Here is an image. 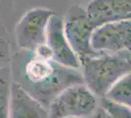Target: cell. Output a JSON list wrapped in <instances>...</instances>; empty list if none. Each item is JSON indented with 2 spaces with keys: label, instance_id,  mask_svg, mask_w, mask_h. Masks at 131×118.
<instances>
[{
  "label": "cell",
  "instance_id": "6da1fadb",
  "mask_svg": "<svg viewBox=\"0 0 131 118\" xmlns=\"http://www.w3.org/2000/svg\"><path fill=\"white\" fill-rule=\"evenodd\" d=\"M26 61L20 70L22 87L29 95L48 107L63 90L74 84L83 83L81 72L61 66L53 60L34 56L32 53L24 51ZM21 86V85H20Z\"/></svg>",
  "mask_w": 131,
  "mask_h": 118
},
{
  "label": "cell",
  "instance_id": "7a4b0ae2",
  "mask_svg": "<svg viewBox=\"0 0 131 118\" xmlns=\"http://www.w3.org/2000/svg\"><path fill=\"white\" fill-rule=\"evenodd\" d=\"M83 84L98 97H103L122 76L130 73V51L116 54L101 53L80 63Z\"/></svg>",
  "mask_w": 131,
  "mask_h": 118
},
{
  "label": "cell",
  "instance_id": "3957f363",
  "mask_svg": "<svg viewBox=\"0 0 131 118\" xmlns=\"http://www.w3.org/2000/svg\"><path fill=\"white\" fill-rule=\"evenodd\" d=\"M98 106V96L81 83L63 90L47 108L50 118H89Z\"/></svg>",
  "mask_w": 131,
  "mask_h": 118
},
{
  "label": "cell",
  "instance_id": "277c9868",
  "mask_svg": "<svg viewBox=\"0 0 131 118\" xmlns=\"http://www.w3.org/2000/svg\"><path fill=\"white\" fill-rule=\"evenodd\" d=\"M63 20L66 38L80 63L101 54L93 51L90 46L91 35L98 26L89 19L85 9L80 6H71Z\"/></svg>",
  "mask_w": 131,
  "mask_h": 118
},
{
  "label": "cell",
  "instance_id": "5b68a950",
  "mask_svg": "<svg viewBox=\"0 0 131 118\" xmlns=\"http://www.w3.org/2000/svg\"><path fill=\"white\" fill-rule=\"evenodd\" d=\"M54 11L44 7H36L27 10L15 29L17 44L22 51L33 52L45 42L46 29Z\"/></svg>",
  "mask_w": 131,
  "mask_h": 118
},
{
  "label": "cell",
  "instance_id": "8992f818",
  "mask_svg": "<svg viewBox=\"0 0 131 118\" xmlns=\"http://www.w3.org/2000/svg\"><path fill=\"white\" fill-rule=\"evenodd\" d=\"M90 46L96 53L116 54L130 51V20L105 23L98 26L91 35Z\"/></svg>",
  "mask_w": 131,
  "mask_h": 118
},
{
  "label": "cell",
  "instance_id": "52a82bcc",
  "mask_svg": "<svg viewBox=\"0 0 131 118\" xmlns=\"http://www.w3.org/2000/svg\"><path fill=\"white\" fill-rule=\"evenodd\" d=\"M45 42L49 46L54 62L72 70L80 69V62L66 38L63 17L56 13L49 20Z\"/></svg>",
  "mask_w": 131,
  "mask_h": 118
},
{
  "label": "cell",
  "instance_id": "ba28073f",
  "mask_svg": "<svg viewBox=\"0 0 131 118\" xmlns=\"http://www.w3.org/2000/svg\"><path fill=\"white\" fill-rule=\"evenodd\" d=\"M9 118H50L48 108L15 81L11 83Z\"/></svg>",
  "mask_w": 131,
  "mask_h": 118
},
{
  "label": "cell",
  "instance_id": "9c48e42d",
  "mask_svg": "<svg viewBox=\"0 0 131 118\" xmlns=\"http://www.w3.org/2000/svg\"><path fill=\"white\" fill-rule=\"evenodd\" d=\"M85 12L97 26L105 23L130 20L131 0H92Z\"/></svg>",
  "mask_w": 131,
  "mask_h": 118
},
{
  "label": "cell",
  "instance_id": "30bf717a",
  "mask_svg": "<svg viewBox=\"0 0 131 118\" xmlns=\"http://www.w3.org/2000/svg\"><path fill=\"white\" fill-rule=\"evenodd\" d=\"M103 97L115 103L131 106V76L130 73L126 74L118 79L115 84L110 88Z\"/></svg>",
  "mask_w": 131,
  "mask_h": 118
},
{
  "label": "cell",
  "instance_id": "8fae6325",
  "mask_svg": "<svg viewBox=\"0 0 131 118\" xmlns=\"http://www.w3.org/2000/svg\"><path fill=\"white\" fill-rule=\"evenodd\" d=\"M12 73L10 67L0 69V118H9Z\"/></svg>",
  "mask_w": 131,
  "mask_h": 118
},
{
  "label": "cell",
  "instance_id": "7c38bea8",
  "mask_svg": "<svg viewBox=\"0 0 131 118\" xmlns=\"http://www.w3.org/2000/svg\"><path fill=\"white\" fill-rule=\"evenodd\" d=\"M99 105L106 111L109 118H131V111L129 107L115 103L105 97L100 98Z\"/></svg>",
  "mask_w": 131,
  "mask_h": 118
},
{
  "label": "cell",
  "instance_id": "4fadbf2b",
  "mask_svg": "<svg viewBox=\"0 0 131 118\" xmlns=\"http://www.w3.org/2000/svg\"><path fill=\"white\" fill-rule=\"evenodd\" d=\"M11 62V45L4 27L0 24V69L9 67Z\"/></svg>",
  "mask_w": 131,
  "mask_h": 118
},
{
  "label": "cell",
  "instance_id": "5bb4252c",
  "mask_svg": "<svg viewBox=\"0 0 131 118\" xmlns=\"http://www.w3.org/2000/svg\"><path fill=\"white\" fill-rule=\"evenodd\" d=\"M89 118H109V117H108L106 111L99 105V106L96 108V110L93 112V114Z\"/></svg>",
  "mask_w": 131,
  "mask_h": 118
},
{
  "label": "cell",
  "instance_id": "9a60e30c",
  "mask_svg": "<svg viewBox=\"0 0 131 118\" xmlns=\"http://www.w3.org/2000/svg\"><path fill=\"white\" fill-rule=\"evenodd\" d=\"M3 1L4 0H0V10H1V7H2V4H3Z\"/></svg>",
  "mask_w": 131,
  "mask_h": 118
}]
</instances>
